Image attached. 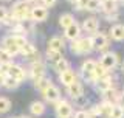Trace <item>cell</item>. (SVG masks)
Returning a JSON list of instances; mask_svg holds the SVG:
<instances>
[{
  "label": "cell",
  "mask_w": 124,
  "mask_h": 118,
  "mask_svg": "<svg viewBox=\"0 0 124 118\" xmlns=\"http://www.w3.org/2000/svg\"><path fill=\"white\" fill-rule=\"evenodd\" d=\"M70 50L75 54H88L93 50V42H92V36H84L79 37L76 41H73L70 44Z\"/></svg>",
  "instance_id": "obj_1"
},
{
  "label": "cell",
  "mask_w": 124,
  "mask_h": 118,
  "mask_svg": "<svg viewBox=\"0 0 124 118\" xmlns=\"http://www.w3.org/2000/svg\"><path fill=\"white\" fill-rule=\"evenodd\" d=\"M30 13H31L30 3L23 2V0L16 2L14 5H13V8H11V16H13V17H14L17 22L28 20V19H30Z\"/></svg>",
  "instance_id": "obj_2"
},
{
  "label": "cell",
  "mask_w": 124,
  "mask_h": 118,
  "mask_svg": "<svg viewBox=\"0 0 124 118\" xmlns=\"http://www.w3.org/2000/svg\"><path fill=\"white\" fill-rule=\"evenodd\" d=\"M95 67H96V61H93V59H87V61L82 62V65H81V70H79V75L81 78L88 82V84H95L96 81V75H95Z\"/></svg>",
  "instance_id": "obj_3"
},
{
  "label": "cell",
  "mask_w": 124,
  "mask_h": 118,
  "mask_svg": "<svg viewBox=\"0 0 124 118\" xmlns=\"http://www.w3.org/2000/svg\"><path fill=\"white\" fill-rule=\"evenodd\" d=\"M0 48H3L6 53H9L11 56H17V54H20V47L17 45V42H16V37L14 36H5L2 39V44H0Z\"/></svg>",
  "instance_id": "obj_4"
},
{
  "label": "cell",
  "mask_w": 124,
  "mask_h": 118,
  "mask_svg": "<svg viewBox=\"0 0 124 118\" xmlns=\"http://www.w3.org/2000/svg\"><path fill=\"white\" fill-rule=\"evenodd\" d=\"M98 62L107 70V72H110V70H113L115 67L118 65V54L113 53V51H107V53H104L102 56L99 58Z\"/></svg>",
  "instance_id": "obj_5"
},
{
  "label": "cell",
  "mask_w": 124,
  "mask_h": 118,
  "mask_svg": "<svg viewBox=\"0 0 124 118\" xmlns=\"http://www.w3.org/2000/svg\"><path fill=\"white\" fill-rule=\"evenodd\" d=\"M45 73H46V67H45V64L42 61L33 62V64L30 65V72H28L30 79L37 81V79H40V78H44Z\"/></svg>",
  "instance_id": "obj_6"
},
{
  "label": "cell",
  "mask_w": 124,
  "mask_h": 118,
  "mask_svg": "<svg viewBox=\"0 0 124 118\" xmlns=\"http://www.w3.org/2000/svg\"><path fill=\"white\" fill-rule=\"evenodd\" d=\"M56 115H57V118H71L73 117L71 104L65 100H59L56 103Z\"/></svg>",
  "instance_id": "obj_7"
},
{
  "label": "cell",
  "mask_w": 124,
  "mask_h": 118,
  "mask_svg": "<svg viewBox=\"0 0 124 118\" xmlns=\"http://www.w3.org/2000/svg\"><path fill=\"white\" fill-rule=\"evenodd\" d=\"M48 17V8H45L44 5H34L31 8L30 19L33 22H44Z\"/></svg>",
  "instance_id": "obj_8"
},
{
  "label": "cell",
  "mask_w": 124,
  "mask_h": 118,
  "mask_svg": "<svg viewBox=\"0 0 124 118\" xmlns=\"http://www.w3.org/2000/svg\"><path fill=\"white\" fill-rule=\"evenodd\" d=\"M92 42H93V50H96V51H102L108 47V37L101 31L92 36Z\"/></svg>",
  "instance_id": "obj_9"
},
{
  "label": "cell",
  "mask_w": 124,
  "mask_h": 118,
  "mask_svg": "<svg viewBox=\"0 0 124 118\" xmlns=\"http://www.w3.org/2000/svg\"><path fill=\"white\" fill-rule=\"evenodd\" d=\"M81 28H82L87 34H90V36H93V34H96L99 31V20L96 17H87L85 20L82 22V25H81Z\"/></svg>",
  "instance_id": "obj_10"
},
{
  "label": "cell",
  "mask_w": 124,
  "mask_h": 118,
  "mask_svg": "<svg viewBox=\"0 0 124 118\" xmlns=\"http://www.w3.org/2000/svg\"><path fill=\"white\" fill-rule=\"evenodd\" d=\"M81 33H82V28H81V25L78 22H75L73 25H70L68 28L64 30V37L68 39V41H76V39L81 37Z\"/></svg>",
  "instance_id": "obj_11"
},
{
  "label": "cell",
  "mask_w": 124,
  "mask_h": 118,
  "mask_svg": "<svg viewBox=\"0 0 124 118\" xmlns=\"http://www.w3.org/2000/svg\"><path fill=\"white\" fill-rule=\"evenodd\" d=\"M44 100L46 101V103H51V104H56L57 101L61 100V90L56 87V85H50L48 89L45 90L44 93Z\"/></svg>",
  "instance_id": "obj_12"
},
{
  "label": "cell",
  "mask_w": 124,
  "mask_h": 118,
  "mask_svg": "<svg viewBox=\"0 0 124 118\" xmlns=\"http://www.w3.org/2000/svg\"><path fill=\"white\" fill-rule=\"evenodd\" d=\"M8 76H11V78H14V79H17L19 82H22V81L26 79V72L20 64H11Z\"/></svg>",
  "instance_id": "obj_13"
},
{
  "label": "cell",
  "mask_w": 124,
  "mask_h": 118,
  "mask_svg": "<svg viewBox=\"0 0 124 118\" xmlns=\"http://www.w3.org/2000/svg\"><path fill=\"white\" fill-rule=\"evenodd\" d=\"M67 95L70 98H73V100H79V98L84 95V85L81 84L79 81L73 82L71 85H68V87H67Z\"/></svg>",
  "instance_id": "obj_14"
},
{
  "label": "cell",
  "mask_w": 124,
  "mask_h": 118,
  "mask_svg": "<svg viewBox=\"0 0 124 118\" xmlns=\"http://www.w3.org/2000/svg\"><path fill=\"white\" fill-rule=\"evenodd\" d=\"M59 81L65 85V87H68V85H71L73 82L78 81V73L75 72V70L70 68V70H67V72H64V73L59 75Z\"/></svg>",
  "instance_id": "obj_15"
},
{
  "label": "cell",
  "mask_w": 124,
  "mask_h": 118,
  "mask_svg": "<svg viewBox=\"0 0 124 118\" xmlns=\"http://www.w3.org/2000/svg\"><path fill=\"white\" fill-rule=\"evenodd\" d=\"M101 11L106 16L118 13V2H115V0H101Z\"/></svg>",
  "instance_id": "obj_16"
},
{
  "label": "cell",
  "mask_w": 124,
  "mask_h": 118,
  "mask_svg": "<svg viewBox=\"0 0 124 118\" xmlns=\"http://www.w3.org/2000/svg\"><path fill=\"white\" fill-rule=\"evenodd\" d=\"M110 37L113 39L115 42L124 41V25H123V23L112 25V28H110Z\"/></svg>",
  "instance_id": "obj_17"
},
{
  "label": "cell",
  "mask_w": 124,
  "mask_h": 118,
  "mask_svg": "<svg viewBox=\"0 0 124 118\" xmlns=\"http://www.w3.org/2000/svg\"><path fill=\"white\" fill-rule=\"evenodd\" d=\"M95 87H96V90L98 92H101V93H104L106 90H108V89H112L113 87V82H112V78L108 76H104V78H101V79H98L95 82Z\"/></svg>",
  "instance_id": "obj_18"
},
{
  "label": "cell",
  "mask_w": 124,
  "mask_h": 118,
  "mask_svg": "<svg viewBox=\"0 0 124 118\" xmlns=\"http://www.w3.org/2000/svg\"><path fill=\"white\" fill-rule=\"evenodd\" d=\"M48 48L54 50V51H62V50L65 48V41L61 36H53L48 41Z\"/></svg>",
  "instance_id": "obj_19"
},
{
  "label": "cell",
  "mask_w": 124,
  "mask_h": 118,
  "mask_svg": "<svg viewBox=\"0 0 124 118\" xmlns=\"http://www.w3.org/2000/svg\"><path fill=\"white\" fill-rule=\"evenodd\" d=\"M46 110V106L44 101H33V103L30 104V113L31 115H44Z\"/></svg>",
  "instance_id": "obj_20"
},
{
  "label": "cell",
  "mask_w": 124,
  "mask_h": 118,
  "mask_svg": "<svg viewBox=\"0 0 124 118\" xmlns=\"http://www.w3.org/2000/svg\"><path fill=\"white\" fill-rule=\"evenodd\" d=\"M102 100L106 101V103H110V104H118V100H119V93L116 92V90L112 87V89H108L106 90V92L102 93Z\"/></svg>",
  "instance_id": "obj_21"
},
{
  "label": "cell",
  "mask_w": 124,
  "mask_h": 118,
  "mask_svg": "<svg viewBox=\"0 0 124 118\" xmlns=\"http://www.w3.org/2000/svg\"><path fill=\"white\" fill-rule=\"evenodd\" d=\"M59 25H61V28H68L70 25H73V23L76 22V19H75V16H73L71 13H64V14H61L59 16Z\"/></svg>",
  "instance_id": "obj_22"
},
{
  "label": "cell",
  "mask_w": 124,
  "mask_h": 118,
  "mask_svg": "<svg viewBox=\"0 0 124 118\" xmlns=\"http://www.w3.org/2000/svg\"><path fill=\"white\" fill-rule=\"evenodd\" d=\"M34 54H37V48H36L33 44H31V42H26V44L20 48V56H23L25 59L33 58Z\"/></svg>",
  "instance_id": "obj_23"
},
{
  "label": "cell",
  "mask_w": 124,
  "mask_h": 118,
  "mask_svg": "<svg viewBox=\"0 0 124 118\" xmlns=\"http://www.w3.org/2000/svg\"><path fill=\"white\" fill-rule=\"evenodd\" d=\"M50 85H53V82H51V79L50 78H40V79H37V81H34V87H36L40 93H44L46 89L50 87Z\"/></svg>",
  "instance_id": "obj_24"
},
{
  "label": "cell",
  "mask_w": 124,
  "mask_h": 118,
  "mask_svg": "<svg viewBox=\"0 0 124 118\" xmlns=\"http://www.w3.org/2000/svg\"><path fill=\"white\" fill-rule=\"evenodd\" d=\"M45 56H46V59H48V62H50L51 65L57 64V62H59L61 59L64 58L61 51H54V50H50V48H46V54H45Z\"/></svg>",
  "instance_id": "obj_25"
},
{
  "label": "cell",
  "mask_w": 124,
  "mask_h": 118,
  "mask_svg": "<svg viewBox=\"0 0 124 118\" xmlns=\"http://www.w3.org/2000/svg\"><path fill=\"white\" fill-rule=\"evenodd\" d=\"M53 70H54L57 75H61V73H64V72H67V70H70V62H68L65 58H62L61 61L57 62V64L53 65Z\"/></svg>",
  "instance_id": "obj_26"
},
{
  "label": "cell",
  "mask_w": 124,
  "mask_h": 118,
  "mask_svg": "<svg viewBox=\"0 0 124 118\" xmlns=\"http://www.w3.org/2000/svg\"><path fill=\"white\" fill-rule=\"evenodd\" d=\"M96 109H98V112H99V113H102V115H106V117L110 118V115H112V109H113V104L102 101V103H101L99 106H96Z\"/></svg>",
  "instance_id": "obj_27"
},
{
  "label": "cell",
  "mask_w": 124,
  "mask_h": 118,
  "mask_svg": "<svg viewBox=\"0 0 124 118\" xmlns=\"http://www.w3.org/2000/svg\"><path fill=\"white\" fill-rule=\"evenodd\" d=\"M19 84H20V82H19L17 79H14V78H11V76H5V79H3V87H6L8 90H16L19 87Z\"/></svg>",
  "instance_id": "obj_28"
},
{
  "label": "cell",
  "mask_w": 124,
  "mask_h": 118,
  "mask_svg": "<svg viewBox=\"0 0 124 118\" xmlns=\"http://www.w3.org/2000/svg\"><path fill=\"white\" fill-rule=\"evenodd\" d=\"M11 109V101L6 96H0V113H6Z\"/></svg>",
  "instance_id": "obj_29"
},
{
  "label": "cell",
  "mask_w": 124,
  "mask_h": 118,
  "mask_svg": "<svg viewBox=\"0 0 124 118\" xmlns=\"http://www.w3.org/2000/svg\"><path fill=\"white\" fill-rule=\"evenodd\" d=\"M110 118H124V107L119 104H115L112 109V115Z\"/></svg>",
  "instance_id": "obj_30"
},
{
  "label": "cell",
  "mask_w": 124,
  "mask_h": 118,
  "mask_svg": "<svg viewBox=\"0 0 124 118\" xmlns=\"http://www.w3.org/2000/svg\"><path fill=\"white\" fill-rule=\"evenodd\" d=\"M101 9V0H88V5H87V11L90 13H96V11Z\"/></svg>",
  "instance_id": "obj_31"
},
{
  "label": "cell",
  "mask_w": 124,
  "mask_h": 118,
  "mask_svg": "<svg viewBox=\"0 0 124 118\" xmlns=\"http://www.w3.org/2000/svg\"><path fill=\"white\" fill-rule=\"evenodd\" d=\"M95 75H96V79H101V78L107 76L108 72H107V70H106L102 65L99 64V62H96V67H95Z\"/></svg>",
  "instance_id": "obj_32"
},
{
  "label": "cell",
  "mask_w": 124,
  "mask_h": 118,
  "mask_svg": "<svg viewBox=\"0 0 124 118\" xmlns=\"http://www.w3.org/2000/svg\"><path fill=\"white\" fill-rule=\"evenodd\" d=\"M3 62H13V56L6 53L3 48H0V64H3Z\"/></svg>",
  "instance_id": "obj_33"
},
{
  "label": "cell",
  "mask_w": 124,
  "mask_h": 118,
  "mask_svg": "<svg viewBox=\"0 0 124 118\" xmlns=\"http://www.w3.org/2000/svg\"><path fill=\"white\" fill-rule=\"evenodd\" d=\"M87 5H88V0H76L73 6H75L78 11H82V9H87Z\"/></svg>",
  "instance_id": "obj_34"
},
{
  "label": "cell",
  "mask_w": 124,
  "mask_h": 118,
  "mask_svg": "<svg viewBox=\"0 0 124 118\" xmlns=\"http://www.w3.org/2000/svg\"><path fill=\"white\" fill-rule=\"evenodd\" d=\"M9 11H8V8H5V6H0V23H3L6 20L8 17H9Z\"/></svg>",
  "instance_id": "obj_35"
},
{
  "label": "cell",
  "mask_w": 124,
  "mask_h": 118,
  "mask_svg": "<svg viewBox=\"0 0 124 118\" xmlns=\"http://www.w3.org/2000/svg\"><path fill=\"white\" fill-rule=\"evenodd\" d=\"M11 64H13V62H3V64H0V75H2V76H6L8 75Z\"/></svg>",
  "instance_id": "obj_36"
},
{
  "label": "cell",
  "mask_w": 124,
  "mask_h": 118,
  "mask_svg": "<svg viewBox=\"0 0 124 118\" xmlns=\"http://www.w3.org/2000/svg\"><path fill=\"white\" fill-rule=\"evenodd\" d=\"M88 115H90V118H108L106 115H102V113H99L96 107H93L92 110H88Z\"/></svg>",
  "instance_id": "obj_37"
},
{
  "label": "cell",
  "mask_w": 124,
  "mask_h": 118,
  "mask_svg": "<svg viewBox=\"0 0 124 118\" xmlns=\"http://www.w3.org/2000/svg\"><path fill=\"white\" fill-rule=\"evenodd\" d=\"M73 117L75 118H90V115H88L87 110H78V112H75Z\"/></svg>",
  "instance_id": "obj_38"
},
{
  "label": "cell",
  "mask_w": 124,
  "mask_h": 118,
  "mask_svg": "<svg viewBox=\"0 0 124 118\" xmlns=\"http://www.w3.org/2000/svg\"><path fill=\"white\" fill-rule=\"evenodd\" d=\"M40 2H42V5H44L45 8H51V6L56 5L57 0H40Z\"/></svg>",
  "instance_id": "obj_39"
},
{
  "label": "cell",
  "mask_w": 124,
  "mask_h": 118,
  "mask_svg": "<svg viewBox=\"0 0 124 118\" xmlns=\"http://www.w3.org/2000/svg\"><path fill=\"white\" fill-rule=\"evenodd\" d=\"M106 19H107V20H118V13L108 14V16H106Z\"/></svg>",
  "instance_id": "obj_40"
},
{
  "label": "cell",
  "mask_w": 124,
  "mask_h": 118,
  "mask_svg": "<svg viewBox=\"0 0 124 118\" xmlns=\"http://www.w3.org/2000/svg\"><path fill=\"white\" fill-rule=\"evenodd\" d=\"M118 104H119V106H123V107H124V92H123V93H119V100H118Z\"/></svg>",
  "instance_id": "obj_41"
},
{
  "label": "cell",
  "mask_w": 124,
  "mask_h": 118,
  "mask_svg": "<svg viewBox=\"0 0 124 118\" xmlns=\"http://www.w3.org/2000/svg\"><path fill=\"white\" fill-rule=\"evenodd\" d=\"M3 79H5V76H2V75H0V85H3Z\"/></svg>",
  "instance_id": "obj_42"
},
{
  "label": "cell",
  "mask_w": 124,
  "mask_h": 118,
  "mask_svg": "<svg viewBox=\"0 0 124 118\" xmlns=\"http://www.w3.org/2000/svg\"><path fill=\"white\" fill-rule=\"evenodd\" d=\"M23 2H26V3H34V2H37V0H23Z\"/></svg>",
  "instance_id": "obj_43"
},
{
  "label": "cell",
  "mask_w": 124,
  "mask_h": 118,
  "mask_svg": "<svg viewBox=\"0 0 124 118\" xmlns=\"http://www.w3.org/2000/svg\"><path fill=\"white\" fill-rule=\"evenodd\" d=\"M67 2H68V3H71V5H75V2H76V0H67Z\"/></svg>",
  "instance_id": "obj_44"
},
{
  "label": "cell",
  "mask_w": 124,
  "mask_h": 118,
  "mask_svg": "<svg viewBox=\"0 0 124 118\" xmlns=\"http://www.w3.org/2000/svg\"><path fill=\"white\" fill-rule=\"evenodd\" d=\"M121 70H123V72H124V62H123V64H121Z\"/></svg>",
  "instance_id": "obj_45"
},
{
  "label": "cell",
  "mask_w": 124,
  "mask_h": 118,
  "mask_svg": "<svg viewBox=\"0 0 124 118\" xmlns=\"http://www.w3.org/2000/svg\"><path fill=\"white\" fill-rule=\"evenodd\" d=\"M118 2H119V3H121V5H124V0H118Z\"/></svg>",
  "instance_id": "obj_46"
},
{
  "label": "cell",
  "mask_w": 124,
  "mask_h": 118,
  "mask_svg": "<svg viewBox=\"0 0 124 118\" xmlns=\"http://www.w3.org/2000/svg\"><path fill=\"white\" fill-rule=\"evenodd\" d=\"M19 118H30V117H25V115H22V117H19Z\"/></svg>",
  "instance_id": "obj_47"
},
{
  "label": "cell",
  "mask_w": 124,
  "mask_h": 118,
  "mask_svg": "<svg viewBox=\"0 0 124 118\" xmlns=\"http://www.w3.org/2000/svg\"><path fill=\"white\" fill-rule=\"evenodd\" d=\"M11 118H16V117H11Z\"/></svg>",
  "instance_id": "obj_48"
},
{
  "label": "cell",
  "mask_w": 124,
  "mask_h": 118,
  "mask_svg": "<svg viewBox=\"0 0 124 118\" xmlns=\"http://www.w3.org/2000/svg\"><path fill=\"white\" fill-rule=\"evenodd\" d=\"M115 2H118V0H115Z\"/></svg>",
  "instance_id": "obj_49"
}]
</instances>
